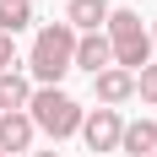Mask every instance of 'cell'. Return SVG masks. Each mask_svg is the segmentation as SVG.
Instances as JSON below:
<instances>
[{
	"label": "cell",
	"instance_id": "1",
	"mask_svg": "<svg viewBox=\"0 0 157 157\" xmlns=\"http://www.w3.org/2000/svg\"><path fill=\"white\" fill-rule=\"evenodd\" d=\"M27 71H33V81H38V87H60L65 71H76V33L65 27V22L38 27L33 54H27Z\"/></svg>",
	"mask_w": 157,
	"mask_h": 157
},
{
	"label": "cell",
	"instance_id": "2",
	"mask_svg": "<svg viewBox=\"0 0 157 157\" xmlns=\"http://www.w3.org/2000/svg\"><path fill=\"white\" fill-rule=\"evenodd\" d=\"M27 119H33V130H44V136L65 141V136H76V130H81L87 109H81L71 92H60V87H38L33 103H27Z\"/></svg>",
	"mask_w": 157,
	"mask_h": 157
},
{
	"label": "cell",
	"instance_id": "3",
	"mask_svg": "<svg viewBox=\"0 0 157 157\" xmlns=\"http://www.w3.org/2000/svg\"><path fill=\"white\" fill-rule=\"evenodd\" d=\"M103 38H109L119 71L136 76V71L152 65V33L141 27V16H136V11H109V33H103Z\"/></svg>",
	"mask_w": 157,
	"mask_h": 157
},
{
	"label": "cell",
	"instance_id": "4",
	"mask_svg": "<svg viewBox=\"0 0 157 157\" xmlns=\"http://www.w3.org/2000/svg\"><path fill=\"white\" fill-rule=\"evenodd\" d=\"M81 136H87V146H92V152H114V146H119V136H125L119 109H92L87 119H81Z\"/></svg>",
	"mask_w": 157,
	"mask_h": 157
},
{
	"label": "cell",
	"instance_id": "5",
	"mask_svg": "<svg viewBox=\"0 0 157 157\" xmlns=\"http://www.w3.org/2000/svg\"><path fill=\"white\" fill-rule=\"evenodd\" d=\"M109 65H114L109 38H103V33H81V38H76V71H87V76H103Z\"/></svg>",
	"mask_w": 157,
	"mask_h": 157
},
{
	"label": "cell",
	"instance_id": "6",
	"mask_svg": "<svg viewBox=\"0 0 157 157\" xmlns=\"http://www.w3.org/2000/svg\"><path fill=\"white\" fill-rule=\"evenodd\" d=\"M92 92H98V103H103V109L130 103V98H136V76H130V71H119V65H109L103 76H92Z\"/></svg>",
	"mask_w": 157,
	"mask_h": 157
},
{
	"label": "cell",
	"instance_id": "7",
	"mask_svg": "<svg viewBox=\"0 0 157 157\" xmlns=\"http://www.w3.org/2000/svg\"><path fill=\"white\" fill-rule=\"evenodd\" d=\"M65 27L76 33H98V27H109V0H71V11H65Z\"/></svg>",
	"mask_w": 157,
	"mask_h": 157
},
{
	"label": "cell",
	"instance_id": "8",
	"mask_svg": "<svg viewBox=\"0 0 157 157\" xmlns=\"http://www.w3.org/2000/svg\"><path fill=\"white\" fill-rule=\"evenodd\" d=\"M33 146V119L27 114H0V152H27Z\"/></svg>",
	"mask_w": 157,
	"mask_h": 157
},
{
	"label": "cell",
	"instance_id": "9",
	"mask_svg": "<svg viewBox=\"0 0 157 157\" xmlns=\"http://www.w3.org/2000/svg\"><path fill=\"white\" fill-rule=\"evenodd\" d=\"M27 103H33V87H27V76L6 71V76H0V114H27Z\"/></svg>",
	"mask_w": 157,
	"mask_h": 157
},
{
	"label": "cell",
	"instance_id": "10",
	"mask_svg": "<svg viewBox=\"0 0 157 157\" xmlns=\"http://www.w3.org/2000/svg\"><path fill=\"white\" fill-rule=\"evenodd\" d=\"M119 152H130V157H152V152H157V125H152V119H136V125H125V136H119Z\"/></svg>",
	"mask_w": 157,
	"mask_h": 157
},
{
	"label": "cell",
	"instance_id": "11",
	"mask_svg": "<svg viewBox=\"0 0 157 157\" xmlns=\"http://www.w3.org/2000/svg\"><path fill=\"white\" fill-rule=\"evenodd\" d=\"M27 22H33V0H0V33L16 38Z\"/></svg>",
	"mask_w": 157,
	"mask_h": 157
},
{
	"label": "cell",
	"instance_id": "12",
	"mask_svg": "<svg viewBox=\"0 0 157 157\" xmlns=\"http://www.w3.org/2000/svg\"><path fill=\"white\" fill-rule=\"evenodd\" d=\"M136 98L157 109V65H146V71H136Z\"/></svg>",
	"mask_w": 157,
	"mask_h": 157
},
{
	"label": "cell",
	"instance_id": "13",
	"mask_svg": "<svg viewBox=\"0 0 157 157\" xmlns=\"http://www.w3.org/2000/svg\"><path fill=\"white\" fill-rule=\"evenodd\" d=\"M11 65H16V38H11V33H0V76H6Z\"/></svg>",
	"mask_w": 157,
	"mask_h": 157
},
{
	"label": "cell",
	"instance_id": "14",
	"mask_svg": "<svg viewBox=\"0 0 157 157\" xmlns=\"http://www.w3.org/2000/svg\"><path fill=\"white\" fill-rule=\"evenodd\" d=\"M33 157H60V152H33Z\"/></svg>",
	"mask_w": 157,
	"mask_h": 157
},
{
	"label": "cell",
	"instance_id": "15",
	"mask_svg": "<svg viewBox=\"0 0 157 157\" xmlns=\"http://www.w3.org/2000/svg\"><path fill=\"white\" fill-rule=\"evenodd\" d=\"M152 44H157V27H152Z\"/></svg>",
	"mask_w": 157,
	"mask_h": 157
},
{
	"label": "cell",
	"instance_id": "16",
	"mask_svg": "<svg viewBox=\"0 0 157 157\" xmlns=\"http://www.w3.org/2000/svg\"><path fill=\"white\" fill-rule=\"evenodd\" d=\"M0 157H6V152H0Z\"/></svg>",
	"mask_w": 157,
	"mask_h": 157
},
{
	"label": "cell",
	"instance_id": "17",
	"mask_svg": "<svg viewBox=\"0 0 157 157\" xmlns=\"http://www.w3.org/2000/svg\"><path fill=\"white\" fill-rule=\"evenodd\" d=\"M152 157H157V152H152Z\"/></svg>",
	"mask_w": 157,
	"mask_h": 157
}]
</instances>
